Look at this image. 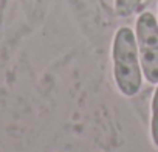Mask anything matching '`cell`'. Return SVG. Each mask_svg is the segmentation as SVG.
Returning <instances> with one entry per match:
<instances>
[{"label":"cell","mask_w":158,"mask_h":152,"mask_svg":"<svg viewBox=\"0 0 158 152\" xmlns=\"http://www.w3.org/2000/svg\"><path fill=\"white\" fill-rule=\"evenodd\" d=\"M150 137H152V141H153L155 147H158V86H156V89H155V93H153V98H152Z\"/></svg>","instance_id":"277c9868"},{"label":"cell","mask_w":158,"mask_h":152,"mask_svg":"<svg viewBox=\"0 0 158 152\" xmlns=\"http://www.w3.org/2000/svg\"><path fill=\"white\" fill-rule=\"evenodd\" d=\"M143 0H115V13L119 17H127L130 14H133Z\"/></svg>","instance_id":"3957f363"},{"label":"cell","mask_w":158,"mask_h":152,"mask_svg":"<svg viewBox=\"0 0 158 152\" xmlns=\"http://www.w3.org/2000/svg\"><path fill=\"white\" fill-rule=\"evenodd\" d=\"M143 74L150 84H158V20L153 13L144 11L135 28Z\"/></svg>","instance_id":"7a4b0ae2"},{"label":"cell","mask_w":158,"mask_h":152,"mask_svg":"<svg viewBox=\"0 0 158 152\" xmlns=\"http://www.w3.org/2000/svg\"><path fill=\"white\" fill-rule=\"evenodd\" d=\"M113 78L118 90L124 96H135L141 90L143 68L139 61V51L136 36L132 28L121 27L115 33L112 45Z\"/></svg>","instance_id":"6da1fadb"}]
</instances>
